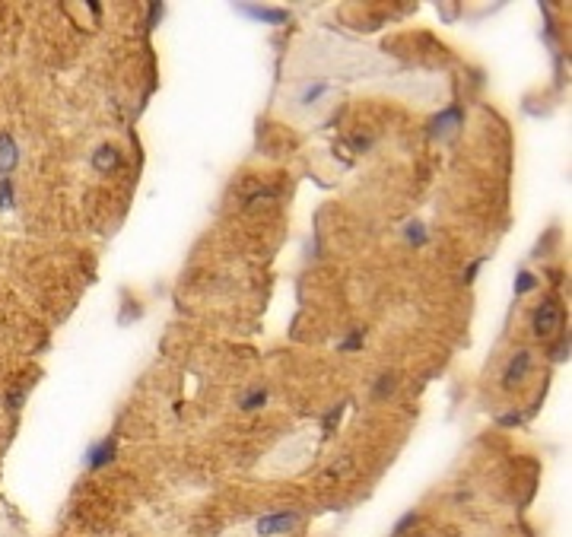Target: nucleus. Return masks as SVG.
<instances>
[{
	"label": "nucleus",
	"instance_id": "nucleus-9",
	"mask_svg": "<svg viewBox=\"0 0 572 537\" xmlns=\"http://www.w3.org/2000/svg\"><path fill=\"white\" fill-rule=\"evenodd\" d=\"M537 287V280H534V273H528V271H522L518 273V280H515V293L518 296H525V293H531V289Z\"/></svg>",
	"mask_w": 572,
	"mask_h": 537
},
{
	"label": "nucleus",
	"instance_id": "nucleus-16",
	"mask_svg": "<svg viewBox=\"0 0 572 537\" xmlns=\"http://www.w3.org/2000/svg\"><path fill=\"white\" fill-rule=\"evenodd\" d=\"M557 359H569V340H563V344L557 347Z\"/></svg>",
	"mask_w": 572,
	"mask_h": 537
},
{
	"label": "nucleus",
	"instance_id": "nucleus-15",
	"mask_svg": "<svg viewBox=\"0 0 572 537\" xmlns=\"http://www.w3.org/2000/svg\"><path fill=\"white\" fill-rule=\"evenodd\" d=\"M414 522H416V515H414V512H410V515H404L398 524H394V537H398V534H404V531H407Z\"/></svg>",
	"mask_w": 572,
	"mask_h": 537
},
{
	"label": "nucleus",
	"instance_id": "nucleus-14",
	"mask_svg": "<svg viewBox=\"0 0 572 537\" xmlns=\"http://www.w3.org/2000/svg\"><path fill=\"white\" fill-rule=\"evenodd\" d=\"M359 347H363V334H359V331H356V334H350V337H347V340H343V344H340V350H359Z\"/></svg>",
	"mask_w": 572,
	"mask_h": 537
},
{
	"label": "nucleus",
	"instance_id": "nucleus-6",
	"mask_svg": "<svg viewBox=\"0 0 572 537\" xmlns=\"http://www.w3.org/2000/svg\"><path fill=\"white\" fill-rule=\"evenodd\" d=\"M16 140H13V134H0V175H7L10 169L16 165Z\"/></svg>",
	"mask_w": 572,
	"mask_h": 537
},
{
	"label": "nucleus",
	"instance_id": "nucleus-19",
	"mask_svg": "<svg viewBox=\"0 0 572 537\" xmlns=\"http://www.w3.org/2000/svg\"><path fill=\"white\" fill-rule=\"evenodd\" d=\"M477 271H480V261H474V264L467 267V273H465V280H467V283H471V280H474V273H477Z\"/></svg>",
	"mask_w": 572,
	"mask_h": 537
},
{
	"label": "nucleus",
	"instance_id": "nucleus-11",
	"mask_svg": "<svg viewBox=\"0 0 572 537\" xmlns=\"http://www.w3.org/2000/svg\"><path fill=\"white\" fill-rule=\"evenodd\" d=\"M264 401H267V391H261V388H257V391H251L248 398L242 401V410H257V407H264Z\"/></svg>",
	"mask_w": 572,
	"mask_h": 537
},
{
	"label": "nucleus",
	"instance_id": "nucleus-10",
	"mask_svg": "<svg viewBox=\"0 0 572 537\" xmlns=\"http://www.w3.org/2000/svg\"><path fill=\"white\" fill-rule=\"evenodd\" d=\"M324 93H328V83H315V86H308L306 93H302L299 102H302V105H308V102H318Z\"/></svg>",
	"mask_w": 572,
	"mask_h": 537
},
{
	"label": "nucleus",
	"instance_id": "nucleus-4",
	"mask_svg": "<svg viewBox=\"0 0 572 537\" xmlns=\"http://www.w3.org/2000/svg\"><path fill=\"white\" fill-rule=\"evenodd\" d=\"M93 165H96V169H99V172H114V169L121 165V153L114 150V146L102 144L99 150L93 153Z\"/></svg>",
	"mask_w": 572,
	"mask_h": 537
},
{
	"label": "nucleus",
	"instance_id": "nucleus-17",
	"mask_svg": "<svg viewBox=\"0 0 572 537\" xmlns=\"http://www.w3.org/2000/svg\"><path fill=\"white\" fill-rule=\"evenodd\" d=\"M388 388H391V379H388V375H382V379H379V385H375V391H379V394H385Z\"/></svg>",
	"mask_w": 572,
	"mask_h": 537
},
{
	"label": "nucleus",
	"instance_id": "nucleus-5",
	"mask_svg": "<svg viewBox=\"0 0 572 537\" xmlns=\"http://www.w3.org/2000/svg\"><path fill=\"white\" fill-rule=\"evenodd\" d=\"M112 458H114V439H102L99 445H93V448H89V455H86V464L96 471V467L108 464Z\"/></svg>",
	"mask_w": 572,
	"mask_h": 537
},
{
	"label": "nucleus",
	"instance_id": "nucleus-18",
	"mask_svg": "<svg viewBox=\"0 0 572 537\" xmlns=\"http://www.w3.org/2000/svg\"><path fill=\"white\" fill-rule=\"evenodd\" d=\"M337 420H340V410H331L328 420H324V426H328V430H334V423H337Z\"/></svg>",
	"mask_w": 572,
	"mask_h": 537
},
{
	"label": "nucleus",
	"instance_id": "nucleus-2",
	"mask_svg": "<svg viewBox=\"0 0 572 537\" xmlns=\"http://www.w3.org/2000/svg\"><path fill=\"white\" fill-rule=\"evenodd\" d=\"M528 369H531V353H528V350L515 353L512 363H509V365H506V372H502V388H515L518 381H525Z\"/></svg>",
	"mask_w": 572,
	"mask_h": 537
},
{
	"label": "nucleus",
	"instance_id": "nucleus-13",
	"mask_svg": "<svg viewBox=\"0 0 572 537\" xmlns=\"http://www.w3.org/2000/svg\"><path fill=\"white\" fill-rule=\"evenodd\" d=\"M10 204H13V185L3 181V185H0V210H7Z\"/></svg>",
	"mask_w": 572,
	"mask_h": 537
},
{
	"label": "nucleus",
	"instance_id": "nucleus-7",
	"mask_svg": "<svg viewBox=\"0 0 572 537\" xmlns=\"http://www.w3.org/2000/svg\"><path fill=\"white\" fill-rule=\"evenodd\" d=\"M458 124H461V108H445V112H442V115H439L436 118V121H432V128H429V134H449V130L451 128H458Z\"/></svg>",
	"mask_w": 572,
	"mask_h": 537
},
{
	"label": "nucleus",
	"instance_id": "nucleus-3",
	"mask_svg": "<svg viewBox=\"0 0 572 537\" xmlns=\"http://www.w3.org/2000/svg\"><path fill=\"white\" fill-rule=\"evenodd\" d=\"M557 322H559L557 302L547 299L543 305H537V308H534V322H531V324H534V334H537V337H547L553 328H557Z\"/></svg>",
	"mask_w": 572,
	"mask_h": 537
},
{
	"label": "nucleus",
	"instance_id": "nucleus-1",
	"mask_svg": "<svg viewBox=\"0 0 572 537\" xmlns=\"http://www.w3.org/2000/svg\"><path fill=\"white\" fill-rule=\"evenodd\" d=\"M299 524V512H277V515H264L257 522V534L261 537H273V534H286Z\"/></svg>",
	"mask_w": 572,
	"mask_h": 537
},
{
	"label": "nucleus",
	"instance_id": "nucleus-12",
	"mask_svg": "<svg viewBox=\"0 0 572 537\" xmlns=\"http://www.w3.org/2000/svg\"><path fill=\"white\" fill-rule=\"evenodd\" d=\"M407 242H414V245H423L426 242V229H423V222H407Z\"/></svg>",
	"mask_w": 572,
	"mask_h": 537
},
{
	"label": "nucleus",
	"instance_id": "nucleus-8",
	"mask_svg": "<svg viewBox=\"0 0 572 537\" xmlns=\"http://www.w3.org/2000/svg\"><path fill=\"white\" fill-rule=\"evenodd\" d=\"M242 13H248L251 20H264V22H286V13L283 10H257V7H251V3H242Z\"/></svg>",
	"mask_w": 572,
	"mask_h": 537
}]
</instances>
